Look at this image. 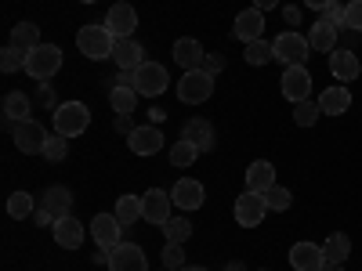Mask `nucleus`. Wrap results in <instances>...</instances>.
Returning a JSON list of instances; mask_svg holds the SVG:
<instances>
[{"mask_svg": "<svg viewBox=\"0 0 362 271\" xmlns=\"http://www.w3.org/2000/svg\"><path fill=\"white\" fill-rule=\"evenodd\" d=\"M87 127H90V109L83 102H62L54 109V134L80 138Z\"/></svg>", "mask_w": 362, "mask_h": 271, "instance_id": "obj_3", "label": "nucleus"}, {"mask_svg": "<svg viewBox=\"0 0 362 271\" xmlns=\"http://www.w3.org/2000/svg\"><path fill=\"white\" fill-rule=\"evenodd\" d=\"M358 54L355 51H344V47H337V51H329V73H334L341 83H348V80H355L358 76Z\"/></svg>", "mask_w": 362, "mask_h": 271, "instance_id": "obj_24", "label": "nucleus"}, {"mask_svg": "<svg viewBox=\"0 0 362 271\" xmlns=\"http://www.w3.org/2000/svg\"><path fill=\"white\" fill-rule=\"evenodd\" d=\"M163 235H167V243H177V246H185L189 239H192V224L185 217H170L163 224Z\"/></svg>", "mask_w": 362, "mask_h": 271, "instance_id": "obj_36", "label": "nucleus"}, {"mask_svg": "<svg viewBox=\"0 0 362 271\" xmlns=\"http://www.w3.org/2000/svg\"><path fill=\"white\" fill-rule=\"evenodd\" d=\"M203 69H206L210 76H218V73L225 69V58H221V54H206V58H203Z\"/></svg>", "mask_w": 362, "mask_h": 271, "instance_id": "obj_43", "label": "nucleus"}, {"mask_svg": "<svg viewBox=\"0 0 362 271\" xmlns=\"http://www.w3.org/2000/svg\"><path fill=\"white\" fill-rule=\"evenodd\" d=\"M264 195V203H268V210H276V214H283V210H290V203H293V195L283 188V185H272L268 192H261Z\"/></svg>", "mask_w": 362, "mask_h": 271, "instance_id": "obj_39", "label": "nucleus"}, {"mask_svg": "<svg viewBox=\"0 0 362 271\" xmlns=\"http://www.w3.org/2000/svg\"><path fill=\"white\" fill-rule=\"evenodd\" d=\"M109 105L116 109V116H131L138 109V90L134 87H109Z\"/></svg>", "mask_w": 362, "mask_h": 271, "instance_id": "obj_28", "label": "nucleus"}, {"mask_svg": "<svg viewBox=\"0 0 362 271\" xmlns=\"http://www.w3.org/2000/svg\"><path fill=\"white\" fill-rule=\"evenodd\" d=\"M163 267L167 271H181V267H185V250H181L177 243H167L163 246Z\"/></svg>", "mask_w": 362, "mask_h": 271, "instance_id": "obj_40", "label": "nucleus"}, {"mask_svg": "<svg viewBox=\"0 0 362 271\" xmlns=\"http://www.w3.org/2000/svg\"><path fill=\"white\" fill-rule=\"evenodd\" d=\"M203 58H206V51H203V44L192 40V37H181V40L174 44V62L185 69V73L203 69Z\"/></svg>", "mask_w": 362, "mask_h": 271, "instance_id": "obj_19", "label": "nucleus"}, {"mask_svg": "<svg viewBox=\"0 0 362 271\" xmlns=\"http://www.w3.org/2000/svg\"><path fill=\"white\" fill-rule=\"evenodd\" d=\"M344 29L362 33V0H348L344 4Z\"/></svg>", "mask_w": 362, "mask_h": 271, "instance_id": "obj_41", "label": "nucleus"}, {"mask_svg": "<svg viewBox=\"0 0 362 271\" xmlns=\"http://www.w3.org/2000/svg\"><path fill=\"white\" fill-rule=\"evenodd\" d=\"M11 44L22 47L25 54L33 51V47H40V25H37V22H18V25L11 29Z\"/></svg>", "mask_w": 362, "mask_h": 271, "instance_id": "obj_27", "label": "nucleus"}, {"mask_svg": "<svg viewBox=\"0 0 362 271\" xmlns=\"http://www.w3.org/2000/svg\"><path fill=\"white\" fill-rule=\"evenodd\" d=\"M232 33H235V40H243V44L261 40V33H264V11H257V8L239 11V15H235V25H232Z\"/></svg>", "mask_w": 362, "mask_h": 271, "instance_id": "obj_14", "label": "nucleus"}, {"mask_svg": "<svg viewBox=\"0 0 362 271\" xmlns=\"http://www.w3.org/2000/svg\"><path fill=\"white\" fill-rule=\"evenodd\" d=\"M264 214H268V203H264V195L261 192H243L235 199V224L239 228H257L261 221H264Z\"/></svg>", "mask_w": 362, "mask_h": 271, "instance_id": "obj_8", "label": "nucleus"}, {"mask_svg": "<svg viewBox=\"0 0 362 271\" xmlns=\"http://www.w3.org/2000/svg\"><path fill=\"white\" fill-rule=\"evenodd\" d=\"M112 58H116L119 69H138V66H145V47L134 37H124V40H116Z\"/></svg>", "mask_w": 362, "mask_h": 271, "instance_id": "obj_23", "label": "nucleus"}, {"mask_svg": "<svg viewBox=\"0 0 362 271\" xmlns=\"http://www.w3.org/2000/svg\"><path fill=\"white\" fill-rule=\"evenodd\" d=\"M261 271H264V267H261Z\"/></svg>", "mask_w": 362, "mask_h": 271, "instance_id": "obj_54", "label": "nucleus"}, {"mask_svg": "<svg viewBox=\"0 0 362 271\" xmlns=\"http://www.w3.org/2000/svg\"><path fill=\"white\" fill-rule=\"evenodd\" d=\"M319 116H322V109H319V102H312V98H305V102L293 105V124H297V127H315Z\"/></svg>", "mask_w": 362, "mask_h": 271, "instance_id": "obj_33", "label": "nucleus"}, {"mask_svg": "<svg viewBox=\"0 0 362 271\" xmlns=\"http://www.w3.org/2000/svg\"><path fill=\"white\" fill-rule=\"evenodd\" d=\"M322 18H326V22H334V25H344V4H341V0H334V4L322 11Z\"/></svg>", "mask_w": 362, "mask_h": 271, "instance_id": "obj_42", "label": "nucleus"}, {"mask_svg": "<svg viewBox=\"0 0 362 271\" xmlns=\"http://www.w3.org/2000/svg\"><path fill=\"white\" fill-rule=\"evenodd\" d=\"M109 271H148V260L138 243H119L109 250Z\"/></svg>", "mask_w": 362, "mask_h": 271, "instance_id": "obj_13", "label": "nucleus"}, {"mask_svg": "<svg viewBox=\"0 0 362 271\" xmlns=\"http://www.w3.org/2000/svg\"><path fill=\"white\" fill-rule=\"evenodd\" d=\"M11 138H15V148L22 156H44V145H47V131L44 124H37V119H22V124L11 127Z\"/></svg>", "mask_w": 362, "mask_h": 271, "instance_id": "obj_6", "label": "nucleus"}, {"mask_svg": "<svg viewBox=\"0 0 362 271\" xmlns=\"http://www.w3.org/2000/svg\"><path fill=\"white\" fill-rule=\"evenodd\" d=\"M58 69H62V51H58L54 44H40V47H33L25 54V73L33 76L37 83L51 80Z\"/></svg>", "mask_w": 362, "mask_h": 271, "instance_id": "obj_4", "label": "nucleus"}, {"mask_svg": "<svg viewBox=\"0 0 362 271\" xmlns=\"http://www.w3.org/2000/svg\"><path fill=\"white\" fill-rule=\"evenodd\" d=\"M134 76H138V95L141 98H160L163 90H167V69L160 66V62H145V66H138L134 69Z\"/></svg>", "mask_w": 362, "mask_h": 271, "instance_id": "obj_10", "label": "nucleus"}, {"mask_svg": "<svg viewBox=\"0 0 362 271\" xmlns=\"http://www.w3.org/2000/svg\"><path fill=\"white\" fill-rule=\"evenodd\" d=\"M170 206H174V199H170L163 188H148V192L141 195V221L163 228V224L170 221Z\"/></svg>", "mask_w": 362, "mask_h": 271, "instance_id": "obj_9", "label": "nucleus"}, {"mask_svg": "<svg viewBox=\"0 0 362 271\" xmlns=\"http://www.w3.org/2000/svg\"><path fill=\"white\" fill-rule=\"evenodd\" d=\"M76 47L87 54V58H109L112 47H116V37L109 33V25L105 22H90V25H80V33H76Z\"/></svg>", "mask_w": 362, "mask_h": 271, "instance_id": "obj_2", "label": "nucleus"}, {"mask_svg": "<svg viewBox=\"0 0 362 271\" xmlns=\"http://www.w3.org/2000/svg\"><path fill=\"white\" fill-rule=\"evenodd\" d=\"M305 4H308L312 11H326L329 4H334V0H305Z\"/></svg>", "mask_w": 362, "mask_h": 271, "instance_id": "obj_48", "label": "nucleus"}, {"mask_svg": "<svg viewBox=\"0 0 362 271\" xmlns=\"http://www.w3.org/2000/svg\"><path fill=\"white\" fill-rule=\"evenodd\" d=\"M102 22L109 25V33H112L116 40H124V37H134V29H138V11L127 4V0H119V4L109 8V15H105Z\"/></svg>", "mask_w": 362, "mask_h": 271, "instance_id": "obj_11", "label": "nucleus"}, {"mask_svg": "<svg viewBox=\"0 0 362 271\" xmlns=\"http://www.w3.org/2000/svg\"><path fill=\"white\" fill-rule=\"evenodd\" d=\"M40 206L47 210V214H51L54 221H62V217H69V214H73V192H69L66 185H51V188L44 192Z\"/></svg>", "mask_w": 362, "mask_h": 271, "instance_id": "obj_20", "label": "nucleus"}, {"mask_svg": "<svg viewBox=\"0 0 362 271\" xmlns=\"http://www.w3.org/2000/svg\"><path fill=\"white\" fill-rule=\"evenodd\" d=\"M90 235H95V243L102 250H116L119 243H124V224H119L116 214H98L95 221H90Z\"/></svg>", "mask_w": 362, "mask_h": 271, "instance_id": "obj_12", "label": "nucleus"}, {"mask_svg": "<svg viewBox=\"0 0 362 271\" xmlns=\"http://www.w3.org/2000/svg\"><path fill=\"white\" fill-rule=\"evenodd\" d=\"M355 40H358V33H355V29H348V33H344V44H341V47H344V51H351V47H355Z\"/></svg>", "mask_w": 362, "mask_h": 271, "instance_id": "obj_49", "label": "nucleus"}, {"mask_svg": "<svg viewBox=\"0 0 362 271\" xmlns=\"http://www.w3.org/2000/svg\"><path fill=\"white\" fill-rule=\"evenodd\" d=\"M163 271H167V267H163Z\"/></svg>", "mask_w": 362, "mask_h": 271, "instance_id": "obj_55", "label": "nucleus"}, {"mask_svg": "<svg viewBox=\"0 0 362 271\" xmlns=\"http://www.w3.org/2000/svg\"><path fill=\"white\" fill-rule=\"evenodd\" d=\"M80 4H95V0H80Z\"/></svg>", "mask_w": 362, "mask_h": 271, "instance_id": "obj_53", "label": "nucleus"}, {"mask_svg": "<svg viewBox=\"0 0 362 271\" xmlns=\"http://www.w3.org/2000/svg\"><path fill=\"white\" fill-rule=\"evenodd\" d=\"M33 195L29 192H11L8 195V214L15 217V221H25V217H33Z\"/></svg>", "mask_w": 362, "mask_h": 271, "instance_id": "obj_34", "label": "nucleus"}, {"mask_svg": "<svg viewBox=\"0 0 362 271\" xmlns=\"http://www.w3.org/2000/svg\"><path fill=\"white\" fill-rule=\"evenodd\" d=\"M279 90H283V98L286 102H305V98H312V73L305 69V66H290V69H283V80H279Z\"/></svg>", "mask_w": 362, "mask_h": 271, "instance_id": "obj_7", "label": "nucleus"}, {"mask_svg": "<svg viewBox=\"0 0 362 271\" xmlns=\"http://www.w3.org/2000/svg\"><path fill=\"white\" fill-rule=\"evenodd\" d=\"M181 138H189L199 152H214V127H210V119H203V116H196V119H189L185 127H181Z\"/></svg>", "mask_w": 362, "mask_h": 271, "instance_id": "obj_21", "label": "nucleus"}, {"mask_svg": "<svg viewBox=\"0 0 362 271\" xmlns=\"http://www.w3.org/2000/svg\"><path fill=\"white\" fill-rule=\"evenodd\" d=\"M51 231H54V243L62 246V250H80V246H83V239H87V235H83V224H80L73 214L62 217V221H54Z\"/></svg>", "mask_w": 362, "mask_h": 271, "instance_id": "obj_18", "label": "nucleus"}, {"mask_svg": "<svg viewBox=\"0 0 362 271\" xmlns=\"http://www.w3.org/2000/svg\"><path fill=\"white\" fill-rule=\"evenodd\" d=\"M66 156H69V138L51 134V138H47V145H44V159H47V163H62Z\"/></svg>", "mask_w": 362, "mask_h": 271, "instance_id": "obj_38", "label": "nucleus"}, {"mask_svg": "<svg viewBox=\"0 0 362 271\" xmlns=\"http://www.w3.org/2000/svg\"><path fill=\"white\" fill-rule=\"evenodd\" d=\"M308 44H312V51H337V25L334 22H326V18H319V22H312V33H308Z\"/></svg>", "mask_w": 362, "mask_h": 271, "instance_id": "obj_26", "label": "nucleus"}, {"mask_svg": "<svg viewBox=\"0 0 362 271\" xmlns=\"http://www.w3.org/2000/svg\"><path fill=\"white\" fill-rule=\"evenodd\" d=\"M210 95H214V76H210L206 69H192L177 80V98L185 105H203Z\"/></svg>", "mask_w": 362, "mask_h": 271, "instance_id": "obj_5", "label": "nucleus"}, {"mask_svg": "<svg viewBox=\"0 0 362 271\" xmlns=\"http://www.w3.org/2000/svg\"><path fill=\"white\" fill-rule=\"evenodd\" d=\"M112 214L119 217V224H124V228L138 224V221H141V199H138V195H119Z\"/></svg>", "mask_w": 362, "mask_h": 271, "instance_id": "obj_31", "label": "nucleus"}, {"mask_svg": "<svg viewBox=\"0 0 362 271\" xmlns=\"http://www.w3.org/2000/svg\"><path fill=\"white\" fill-rule=\"evenodd\" d=\"M33 224H37V228H47V224H54V217L47 214L44 206H37V210H33Z\"/></svg>", "mask_w": 362, "mask_h": 271, "instance_id": "obj_45", "label": "nucleus"}, {"mask_svg": "<svg viewBox=\"0 0 362 271\" xmlns=\"http://www.w3.org/2000/svg\"><path fill=\"white\" fill-rule=\"evenodd\" d=\"M225 271H247V264H243V260H228Z\"/></svg>", "mask_w": 362, "mask_h": 271, "instance_id": "obj_50", "label": "nucleus"}, {"mask_svg": "<svg viewBox=\"0 0 362 271\" xmlns=\"http://www.w3.org/2000/svg\"><path fill=\"white\" fill-rule=\"evenodd\" d=\"M322 253H326V260H334V264H344L348 257H351V239L344 235V231H334L322 243Z\"/></svg>", "mask_w": 362, "mask_h": 271, "instance_id": "obj_29", "label": "nucleus"}, {"mask_svg": "<svg viewBox=\"0 0 362 271\" xmlns=\"http://www.w3.org/2000/svg\"><path fill=\"white\" fill-rule=\"evenodd\" d=\"M322 264H326L322 246H315V243H293V250H290V267L293 271H319Z\"/></svg>", "mask_w": 362, "mask_h": 271, "instance_id": "obj_16", "label": "nucleus"}, {"mask_svg": "<svg viewBox=\"0 0 362 271\" xmlns=\"http://www.w3.org/2000/svg\"><path fill=\"white\" fill-rule=\"evenodd\" d=\"M319 109H322V116H344L351 109V90L344 83L326 87L322 95H319Z\"/></svg>", "mask_w": 362, "mask_h": 271, "instance_id": "obj_22", "label": "nucleus"}, {"mask_svg": "<svg viewBox=\"0 0 362 271\" xmlns=\"http://www.w3.org/2000/svg\"><path fill=\"white\" fill-rule=\"evenodd\" d=\"M29 112H33V98L22 95V90H11V95L4 98V116H8V119H15V124L29 119Z\"/></svg>", "mask_w": 362, "mask_h": 271, "instance_id": "obj_30", "label": "nucleus"}, {"mask_svg": "<svg viewBox=\"0 0 362 271\" xmlns=\"http://www.w3.org/2000/svg\"><path fill=\"white\" fill-rule=\"evenodd\" d=\"M181 271H206V267H192V264H185V267H181Z\"/></svg>", "mask_w": 362, "mask_h": 271, "instance_id": "obj_52", "label": "nucleus"}, {"mask_svg": "<svg viewBox=\"0 0 362 271\" xmlns=\"http://www.w3.org/2000/svg\"><path fill=\"white\" fill-rule=\"evenodd\" d=\"M127 148L134 156H156L160 148H163V134L148 124V127H138L134 134H127Z\"/></svg>", "mask_w": 362, "mask_h": 271, "instance_id": "obj_17", "label": "nucleus"}, {"mask_svg": "<svg viewBox=\"0 0 362 271\" xmlns=\"http://www.w3.org/2000/svg\"><path fill=\"white\" fill-rule=\"evenodd\" d=\"M283 18H286L290 25H297V22H300V8H293V4H290V8H283Z\"/></svg>", "mask_w": 362, "mask_h": 271, "instance_id": "obj_46", "label": "nucleus"}, {"mask_svg": "<svg viewBox=\"0 0 362 271\" xmlns=\"http://www.w3.org/2000/svg\"><path fill=\"white\" fill-rule=\"evenodd\" d=\"M18 69H25V51L8 44L4 51H0V73H18Z\"/></svg>", "mask_w": 362, "mask_h": 271, "instance_id": "obj_37", "label": "nucleus"}, {"mask_svg": "<svg viewBox=\"0 0 362 271\" xmlns=\"http://www.w3.org/2000/svg\"><path fill=\"white\" fill-rule=\"evenodd\" d=\"M243 58H247V66H268V62H276V51H272L268 40H254V44H247Z\"/></svg>", "mask_w": 362, "mask_h": 271, "instance_id": "obj_35", "label": "nucleus"}, {"mask_svg": "<svg viewBox=\"0 0 362 271\" xmlns=\"http://www.w3.org/2000/svg\"><path fill=\"white\" fill-rule=\"evenodd\" d=\"M272 185H276V167H272L268 159H254L247 167V188L250 192H268Z\"/></svg>", "mask_w": 362, "mask_h": 271, "instance_id": "obj_25", "label": "nucleus"}, {"mask_svg": "<svg viewBox=\"0 0 362 271\" xmlns=\"http://www.w3.org/2000/svg\"><path fill=\"white\" fill-rule=\"evenodd\" d=\"M112 127H116V134H134V131H138V127L131 124V116H116Z\"/></svg>", "mask_w": 362, "mask_h": 271, "instance_id": "obj_44", "label": "nucleus"}, {"mask_svg": "<svg viewBox=\"0 0 362 271\" xmlns=\"http://www.w3.org/2000/svg\"><path fill=\"white\" fill-rule=\"evenodd\" d=\"M199 156H203V152H199L189 138H177V141L170 145V167H192Z\"/></svg>", "mask_w": 362, "mask_h": 271, "instance_id": "obj_32", "label": "nucleus"}, {"mask_svg": "<svg viewBox=\"0 0 362 271\" xmlns=\"http://www.w3.org/2000/svg\"><path fill=\"white\" fill-rule=\"evenodd\" d=\"M272 51H276V62H283L286 69L290 66H305L308 54H312V44L305 33H297V29H286V33H279L276 40H272Z\"/></svg>", "mask_w": 362, "mask_h": 271, "instance_id": "obj_1", "label": "nucleus"}, {"mask_svg": "<svg viewBox=\"0 0 362 271\" xmlns=\"http://www.w3.org/2000/svg\"><path fill=\"white\" fill-rule=\"evenodd\" d=\"M279 4H283V0H254L257 11H272V8H279Z\"/></svg>", "mask_w": 362, "mask_h": 271, "instance_id": "obj_47", "label": "nucleus"}, {"mask_svg": "<svg viewBox=\"0 0 362 271\" xmlns=\"http://www.w3.org/2000/svg\"><path fill=\"white\" fill-rule=\"evenodd\" d=\"M170 199H174V206H177V210H199V206H203V199H206V192H203L199 181L181 177L177 185L170 188Z\"/></svg>", "mask_w": 362, "mask_h": 271, "instance_id": "obj_15", "label": "nucleus"}, {"mask_svg": "<svg viewBox=\"0 0 362 271\" xmlns=\"http://www.w3.org/2000/svg\"><path fill=\"white\" fill-rule=\"evenodd\" d=\"M319 271H344V264H334V260H326Z\"/></svg>", "mask_w": 362, "mask_h": 271, "instance_id": "obj_51", "label": "nucleus"}]
</instances>
